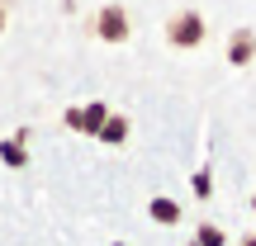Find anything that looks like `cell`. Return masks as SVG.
<instances>
[{"instance_id": "cell-3", "label": "cell", "mask_w": 256, "mask_h": 246, "mask_svg": "<svg viewBox=\"0 0 256 246\" xmlns=\"http://www.w3.org/2000/svg\"><path fill=\"white\" fill-rule=\"evenodd\" d=\"M95 33L104 43H128V9L124 5H104L100 19H95Z\"/></svg>"}, {"instance_id": "cell-10", "label": "cell", "mask_w": 256, "mask_h": 246, "mask_svg": "<svg viewBox=\"0 0 256 246\" xmlns=\"http://www.w3.org/2000/svg\"><path fill=\"white\" fill-rule=\"evenodd\" d=\"M242 246H256V237H252V232H247V237H242Z\"/></svg>"}, {"instance_id": "cell-2", "label": "cell", "mask_w": 256, "mask_h": 246, "mask_svg": "<svg viewBox=\"0 0 256 246\" xmlns=\"http://www.w3.org/2000/svg\"><path fill=\"white\" fill-rule=\"evenodd\" d=\"M104 119H110V109H104L100 100H95V104H76V109H66V114H62V123L72 128V133H86V137H100Z\"/></svg>"}, {"instance_id": "cell-6", "label": "cell", "mask_w": 256, "mask_h": 246, "mask_svg": "<svg viewBox=\"0 0 256 246\" xmlns=\"http://www.w3.org/2000/svg\"><path fill=\"white\" fill-rule=\"evenodd\" d=\"M124 137H128V119H124V114H110V119H104V128H100V142L119 147Z\"/></svg>"}, {"instance_id": "cell-11", "label": "cell", "mask_w": 256, "mask_h": 246, "mask_svg": "<svg viewBox=\"0 0 256 246\" xmlns=\"http://www.w3.org/2000/svg\"><path fill=\"white\" fill-rule=\"evenodd\" d=\"M0 28H5V5H0Z\"/></svg>"}, {"instance_id": "cell-8", "label": "cell", "mask_w": 256, "mask_h": 246, "mask_svg": "<svg viewBox=\"0 0 256 246\" xmlns=\"http://www.w3.org/2000/svg\"><path fill=\"white\" fill-rule=\"evenodd\" d=\"M223 242H228V237H223L214 223H204V228H200V237H194V246H223Z\"/></svg>"}, {"instance_id": "cell-9", "label": "cell", "mask_w": 256, "mask_h": 246, "mask_svg": "<svg viewBox=\"0 0 256 246\" xmlns=\"http://www.w3.org/2000/svg\"><path fill=\"white\" fill-rule=\"evenodd\" d=\"M214 194V180H209V166H200L194 171V199H209Z\"/></svg>"}, {"instance_id": "cell-4", "label": "cell", "mask_w": 256, "mask_h": 246, "mask_svg": "<svg viewBox=\"0 0 256 246\" xmlns=\"http://www.w3.org/2000/svg\"><path fill=\"white\" fill-rule=\"evenodd\" d=\"M252 57H256V33H252V28H238V33L228 38V62L232 66H247Z\"/></svg>"}, {"instance_id": "cell-5", "label": "cell", "mask_w": 256, "mask_h": 246, "mask_svg": "<svg viewBox=\"0 0 256 246\" xmlns=\"http://www.w3.org/2000/svg\"><path fill=\"white\" fill-rule=\"evenodd\" d=\"M147 218H152V223H162V228H176V223H180V204H176V199H166V194H156V199L147 204Z\"/></svg>"}, {"instance_id": "cell-7", "label": "cell", "mask_w": 256, "mask_h": 246, "mask_svg": "<svg viewBox=\"0 0 256 246\" xmlns=\"http://www.w3.org/2000/svg\"><path fill=\"white\" fill-rule=\"evenodd\" d=\"M0 161H5L10 171H19V166L28 161V152H24V142H19V137H5V142H0Z\"/></svg>"}, {"instance_id": "cell-1", "label": "cell", "mask_w": 256, "mask_h": 246, "mask_svg": "<svg viewBox=\"0 0 256 246\" xmlns=\"http://www.w3.org/2000/svg\"><path fill=\"white\" fill-rule=\"evenodd\" d=\"M166 38H171V47H200L204 43V14H194V9H180V14L166 24Z\"/></svg>"}, {"instance_id": "cell-13", "label": "cell", "mask_w": 256, "mask_h": 246, "mask_svg": "<svg viewBox=\"0 0 256 246\" xmlns=\"http://www.w3.org/2000/svg\"><path fill=\"white\" fill-rule=\"evenodd\" d=\"M114 246H124V242H114Z\"/></svg>"}, {"instance_id": "cell-12", "label": "cell", "mask_w": 256, "mask_h": 246, "mask_svg": "<svg viewBox=\"0 0 256 246\" xmlns=\"http://www.w3.org/2000/svg\"><path fill=\"white\" fill-rule=\"evenodd\" d=\"M252 213H256V194H252Z\"/></svg>"}]
</instances>
